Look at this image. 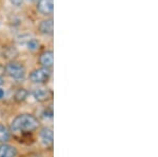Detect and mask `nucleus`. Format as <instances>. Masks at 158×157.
I'll return each instance as SVG.
<instances>
[{
    "label": "nucleus",
    "mask_w": 158,
    "mask_h": 157,
    "mask_svg": "<svg viewBox=\"0 0 158 157\" xmlns=\"http://www.w3.org/2000/svg\"><path fill=\"white\" fill-rule=\"evenodd\" d=\"M17 149L10 145H0V157H16Z\"/></svg>",
    "instance_id": "6e6552de"
},
{
    "label": "nucleus",
    "mask_w": 158,
    "mask_h": 157,
    "mask_svg": "<svg viewBox=\"0 0 158 157\" xmlns=\"http://www.w3.org/2000/svg\"><path fill=\"white\" fill-rule=\"evenodd\" d=\"M39 126V121L31 114H20L12 121L11 129L14 133L23 134L35 131Z\"/></svg>",
    "instance_id": "f257e3e1"
},
{
    "label": "nucleus",
    "mask_w": 158,
    "mask_h": 157,
    "mask_svg": "<svg viewBox=\"0 0 158 157\" xmlns=\"http://www.w3.org/2000/svg\"><path fill=\"white\" fill-rule=\"evenodd\" d=\"M51 77V72L49 69L40 68V69L34 70L30 74V79L34 83H45L49 81Z\"/></svg>",
    "instance_id": "7ed1b4c3"
},
{
    "label": "nucleus",
    "mask_w": 158,
    "mask_h": 157,
    "mask_svg": "<svg viewBox=\"0 0 158 157\" xmlns=\"http://www.w3.org/2000/svg\"><path fill=\"white\" fill-rule=\"evenodd\" d=\"M40 138L42 143L45 147H50L53 145V131L50 128H43L40 131Z\"/></svg>",
    "instance_id": "0eeeda50"
},
{
    "label": "nucleus",
    "mask_w": 158,
    "mask_h": 157,
    "mask_svg": "<svg viewBox=\"0 0 158 157\" xmlns=\"http://www.w3.org/2000/svg\"><path fill=\"white\" fill-rule=\"evenodd\" d=\"M27 1H30V2H32V1H34V0H27Z\"/></svg>",
    "instance_id": "dca6fc26"
},
{
    "label": "nucleus",
    "mask_w": 158,
    "mask_h": 157,
    "mask_svg": "<svg viewBox=\"0 0 158 157\" xmlns=\"http://www.w3.org/2000/svg\"><path fill=\"white\" fill-rule=\"evenodd\" d=\"M54 58H53V52L52 51H45L43 52L39 57V63L45 69H50L53 65Z\"/></svg>",
    "instance_id": "39448f33"
},
{
    "label": "nucleus",
    "mask_w": 158,
    "mask_h": 157,
    "mask_svg": "<svg viewBox=\"0 0 158 157\" xmlns=\"http://www.w3.org/2000/svg\"><path fill=\"white\" fill-rule=\"evenodd\" d=\"M3 96H4V91H3V89L0 88V99L3 98Z\"/></svg>",
    "instance_id": "4468645a"
},
{
    "label": "nucleus",
    "mask_w": 158,
    "mask_h": 157,
    "mask_svg": "<svg viewBox=\"0 0 158 157\" xmlns=\"http://www.w3.org/2000/svg\"><path fill=\"white\" fill-rule=\"evenodd\" d=\"M35 99L37 101H40V102H43V101H47L48 99H50L51 96H52V93H51L50 90L44 88H38L34 91L33 93Z\"/></svg>",
    "instance_id": "423d86ee"
},
{
    "label": "nucleus",
    "mask_w": 158,
    "mask_h": 157,
    "mask_svg": "<svg viewBox=\"0 0 158 157\" xmlns=\"http://www.w3.org/2000/svg\"><path fill=\"white\" fill-rule=\"evenodd\" d=\"M6 72L10 77L14 78L16 80H21L24 78L25 69L24 67L19 62H10L6 65Z\"/></svg>",
    "instance_id": "f03ea898"
},
{
    "label": "nucleus",
    "mask_w": 158,
    "mask_h": 157,
    "mask_svg": "<svg viewBox=\"0 0 158 157\" xmlns=\"http://www.w3.org/2000/svg\"><path fill=\"white\" fill-rule=\"evenodd\" d=\"M37 10L42 15L53 14L54 10V0H39L37 3Z\"/></svg>",
    "instance_id": "20e7f679"
},
{
    "label": "nucleus",
    "mask_w": 158,
    "mask_h": 157,
    "mask_svg": "<svg viewBox=\"0 0 158 157\" xmlns=\"http://www.w3.org/2000/svg\"><path fill=\"white\" fill-rule=\"evenodd\" d=\"M10 140V132L6 126L0 123V143H6Z\"/></svg>",
    "instance_id": "9d476101"
},
{
    "label": "nucleus",
    "mask_w": 158,
    "mask_h": 157,
    "mask_svg": "<svg viewBox=\"0 0 158 157\" xmlns=\"http://www.w3.org/2000/svg\"><path fill=\"white\" fill-rule=\"evenodd\" d=\"M39 48V41L37 39H31L27 42V49L30 51H36Z\"/></svg>",
    "instance_id": "f8f14e48"
},
{
    "label": "nucleus",
    "mask_w": 158,
    "mask_h": 157,
    "mask_svg": "<svg viewBox=\"0 0 158 157\" xmlns=\"http://www.w3.org/2000/svg\"><path fill=\"white\" fill-rule=\"evenodd\" d=\"M27 95H29V92H27L25 89H18L17 90V92L15 93V100L18 101V102H21V101L25 100V98L27 97Z\"/></svg>",
    "instance_id": "9b49d317"
},
{
    "label": "nucleus",
    "mask_w": 158,
    "mask_h": 157,
    "mask_svg": "<svg viewBox=\"0 0 158 157\" xmlns=\"http://www.w3.org/2000/svg\"><path fill=\"white\" fill-rule=\"evenodd\" d=\"M2 83H3V79H2V78H1V77H0V85H2Z\"/></svg>",
    "instance_id": "2eb2a0df"
},
{
    "label": "nucleus",
    "mask_w": 158,
    "mask_h": 157,
    "mask_svg": "<svg viewBox=\"0 0 158 157\" xmlns=\"http://www.w3.org/2000/svg\"><path fill=\"white\" fill-rule=\"evenodd\" d=\"M39 31L44 35H52L53 34V19L49 18L42 20L39 24Z\"/></svg>",
    "instance_id": "1a4fd4ad"
},
{
    "label": "nucleus",
    "mask_w": 158,
    "mask_h": 157,
    "mask_svg": "<svg viewBox=\"0 0 158 157\" xmlns=\"http://www.w3.org/2000/svg\"><path fill=\"white\" fill-rule=\"evenodd\" d=\"M11 2L14 6H21V3H22V0H11Z\"/></svg>",
    "instance_id": "ddd939ff"
}]
</instances>
